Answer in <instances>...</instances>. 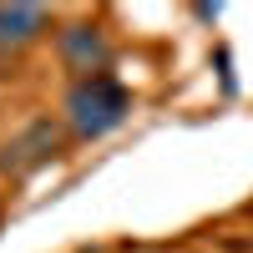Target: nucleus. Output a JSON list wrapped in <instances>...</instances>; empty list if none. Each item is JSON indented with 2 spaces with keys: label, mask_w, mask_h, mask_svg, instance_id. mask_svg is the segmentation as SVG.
<instances>
[{
  "label": "nucleus",
  "mask_w": 253,
  "mask_h": 253,
  "mask_svg": "<svg viewBox=\"0 0 253 253\" xmlns=\"http://www.w3.org/2000/svg\"><path fill=\"white\" fill-rule=\"evenodd\" d=\"M56 51H61V66L76 71V81L86 76H101L112 66V41L101 36V26H91V20H71V26L56 31Z\"/></svg>",
  "instance_id": "nucleus-3"
},
{
  "label": "nucleus",
  "mask_w": 253,
  "mask_h": 253,
  "mask_svg": "<svg viewBox=\"0 0 253 253\" xmlns=\"http://www.w3.org/2000/svg\"><path fill=\"white\" fill-rule=\"evenodd\" d=\"M61 147H66V126L51 122V117H36V122H26L5 147H0V172L5 177H31L36 167H46L51 157H61Z\"/></svg>",
  "instance_id": "nucleus-2"
},
{
  "label": "nucleus",
  "mask_w": 253,
  "mask_h": 253,
  "mask_svg": "<svg viewBox=\"0 0 253 253\" xmlns=\"http://www.w3.org/2000/svg\"><path fill=\"white\" fill-rule=\"evenodd\" d=\"M51 31V10L31 5V0H15V5H0V56L5 51H26L41 36Z\"/></svg>",
  "instance_id": "nucleus-4"
},
{
  "label": "nucleus",
  "mask_w": 253,
  "mask_h": 253,
  "mask_svg": "<svg viewBox=\"0 0 253 253\" xmlns=\"http://www.w3.org/2000/svg\"><path fill=\"white\" fill-rule=\"evenodd\" d=\"M126 112H132V91H126L112 71L71 81L66 101H61V122H66V132L81 137V142H96V137L117 132L126 122Z\"/></svg>",
  "instance_id": "nucleus-1"
}]
</instances>
